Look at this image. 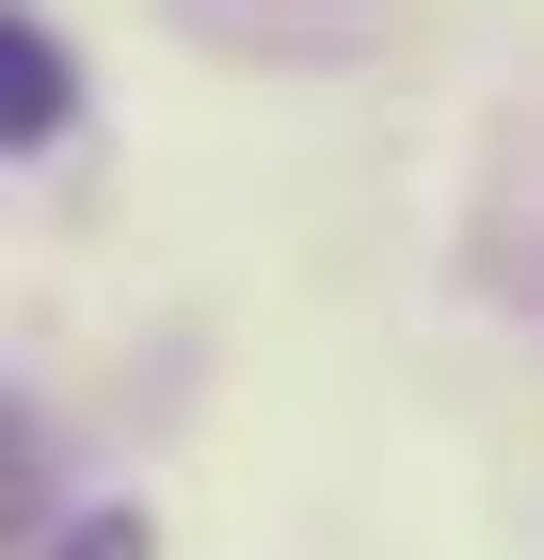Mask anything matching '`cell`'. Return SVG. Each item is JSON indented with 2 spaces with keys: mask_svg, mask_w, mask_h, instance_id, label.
<instances>
[{
  "mask_svg": "<svg viewBox=\"0 0 544 560\" xmlns=\"http://www.w3.org/2000/svg\"><path fill=\"white\" fill-rule=\"evenodd\" d=\"M81 113V65H65V33H0V144H48Z\"/></svg>",
  "mask_w": 544,
  "mask_h": 560,
  "instance_id": "cell-1",
  "label": "cell"
},
{
  "mask_svg": "<svg viewBox=\"0 0 544 560\" xmlns=\"http://www.w3.org/2000/svg\"><path fill=\"white\" fill-rule=\"evenodd\" d=\"M65 560H144V528H128V513H96V528H65Z\"/></svg>",
  "mask_w": 544,
  "mask_h": 560,
  "instance_id": "cell-2",
  "label": "cell"
}]
</instances>
